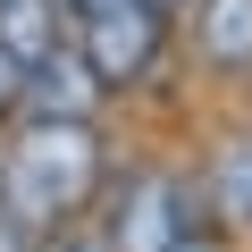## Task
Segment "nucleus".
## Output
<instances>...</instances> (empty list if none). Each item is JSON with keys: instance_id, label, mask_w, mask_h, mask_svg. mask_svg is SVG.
<instances>
[{"instance_id": "1a4fd4ad", "label": "nucleus", "mask_w": 252, "mask_h": 252, "mask_svg": "<svg viewBox=\"0 0 252 252\" xmlns=\"http://www.w3.org/2000/svg\"><path fill=\"white\" fill-rule=\"evenodd\" d=\"M59 252H109L101 235H59Z\"/></svg>"}, {"instance_id": "6e6552de", "label": "nucleus", "mask_w": 252, "mask_h": 252, "mask_svg": "<svg viewBox=\"0 0 252 252\" xmlns=\"http://www.w3.org/2000/svg\"><path fill=\"white\" fill-rule=\"evenodd\" d=\"M168 252H227V244H219V235H210V227H185V235H177V244H168Z\"/></svg>"}, {"instance_id": "9d476101", "label": "nucleus", "mask_w": 252, "mask_h": 252, "mask_svg": "<svg viewBox=\"0 0 252 252\" xmlns=\"http://www.w3.org/2000/svg\"><path fill=\"white\" fill-rule=\"evenodd\" d=\"M93 9H109V0H67V17H93Z\"/></svg>"}, {"instance_id": "0eeeda50", "label": "nucleus", "mask_w": 252, "mask_h": 252, "mask_svg": "<svg viewBox=\"0 0 252 252\" xmlns=\"http://www.w3.org/2000/svg\"><path fill=\"white\" fill-rule=\"evenodd\" d=\"M26 76H34V67H26V59H17L9 42H0V126H9V118L26 109Z\"/></svg>"}, {"instance_id": "7ed1b4c3", "label": "nucleus", "mask_w": 252, "mask_h": 252, "mask_svg": "<svg viewBox=\"0 0 252 252\" xmlns=\"http://www.w3.org/2000/svg\"><path fill=\"white\" fill-rule=\"evenodd\" d=\"M76 42H84V59L101 67L109 93L118 84H143L152 59H160V42H168V9H152V0H109V9L76 17Z\"/></svg>"}, {"instance_id": "20e7f679", "label": "nucleus", "mask_w": 252, "mask_h": 252, "mask_svg": "<svg viewBox=\"0 0 252 252\" xmlns=\"http://www.w3.org/2000/svg\"><path fill=\"white\" fill-rule=\"evenodd\" d=\"M101 67L84 59V42H51L42 59H34V76H26V109L34 118H93L101 109Z\"/></svg>"}, {"instance_id": "f257e3e1", "label": "nucleus", "mask_w": 252, "mask_h": 252, "mask_svg": "<svg viewBox=\"0 0 252 252\" xmlns=\"http://www.w3.org/2000/svg\"><path fill=\"white\" fill-rule=\"evenodd\" d=\"M101 177H109V152H101L93 118H34L0 152V219L34 244H51L93 210Z\"/></svg>"}, {"instance_id": "9b49d317", "label": "nucleus", "mask_w": 252, "mask_h": 252, "mask_svg": "<svg viewBox=\"0 0 252 252\" xmlns=\"http://www.w3.org/2000/svg\"><path fill=\"white\" fill-rule=\"evenodd\" d=\"M152 9H193V0H152Z\"/></svg>"}, {"instance_id": "423d86ee", "label": "nucleus", "mask_w": 252, "mask_h": 252, "mask_svg": "<svg viewBox=\"0 0 252 252\" xmlns=\"http://www.w3.org/2000/svg\"><path fill=\"white\" fill-rule=\"evenodd\" d=\"M193 51L227 76H252V0H193Z\"/></svg>"}, {"instance_id": "39448f33", "label": "nucleus", "mask_w": 252, "mask_h": 252, "mask_svg": "<svg viewBox=\"0 0 252 252\" xmlns=\"http://www.w3.org/2000/svg\"><path fill=\"white\" fill-rule=\"evenodd\" d=\"M202 202H210L219 227L252 235V135H227V143L210 152V168H202Z\"/></svg>"}, {"instance_id": "f03ea898", "label": "nucleus", "mask_w": 252, "mask_h": 252, "mask_svg": "<svg viewBox=\"0 0 252 252\" xmlns=\"http://www.w3.org/2000/svg\"><path fill=\"white\" fill-rule=\"evenodd\" d=\"M185 227H193V185L177 168H135L101 219V244L109 252H168Z\"/></svg>"}]
</instances>
